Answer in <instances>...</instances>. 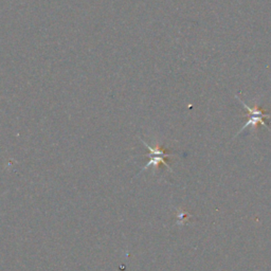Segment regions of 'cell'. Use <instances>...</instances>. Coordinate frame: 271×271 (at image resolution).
Returning <instances> with one entry per match:
<instances>
[{"mask_svg": "<svg viewBox=\"0 0 271 271\" xmlns=\"http://www.w3.org/2000/svg\"><path fill=\"white\" fill-rule=\"evenodd\" d=\"M140 141L142 142V143L144 144V146L147 148V151L150 152V161L146 163V165L142 169V171H145L146 169H148V167L151 166H154V167H158V165L160 163H162L164 166H166V169L169 170L170 172H172L170 165L167 164L166 162V158H169L171 156H174V154H170V153H166L162 147L160 146H156V147H152L151 145H148L146 142L144 140H142L141 138H139Z\"/></svg>", "mask_w": 271, "mask_h": 271, "instance_id": "obj_2", "label": "cell"}, {"mask_svg": "<svg viewBox=\"0 0 271 271\" xmlns=\"http://www.w3.org/2000/svg\"><path fill=\"white\" fill-rule=\"evenodd\" d=\"M236 99H237L238 101H240V102H241V104L248 111V114H247L248 121H247L246 123H245V125L241 128L240 132H238V133L236 134V136L240 135L244 130H246V128L249 127V126H250V127H253L254 133L256 134V127L259 126L260 124L263 125V126H265L269 132H271L270 127L268 126V124L266 123V121H265V119H271V114L266 113L265 112H263L262 109H261L259 106H257V105H255L254 107H250V106H248V105L246 104V103H245V102L241 99V96L238 95V94L236 95Z\"/></svg>", "mask_w": 271, "mask_h": 271, "instance_id": "obj_1", "label": "cell"}]
</instances>
